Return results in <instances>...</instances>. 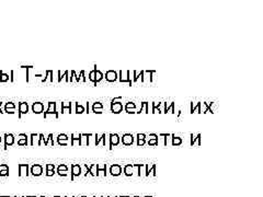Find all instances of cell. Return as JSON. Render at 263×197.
<instances>
[{"instance_id": "1", "label": "cell", "mask_w": 263, "mask_h": 197, "mask_svg": "<svg viewBox=\"0 0 263 197\" xmlns=\"http://www.w3.org/2000/svg\"><path fill=\"white\" fill-rule=\"evenodd\" d=\"M49 115H54L55 118L59 117L57 112V104H56V102H49V107L46 109V112H44V118H47Z\"/></svg>"}, {"instance_id": "2", "label": "cell", "mask_w": 263, "mask_h": 197, "mask_svg": "<svg viewBox=\"0 0 263 197\" xmlns=\"http://www.w3.org/2000/svg\"><path fill=\"white\" fill-rule=\"evenodd\" d=\"M118 75V80H120V82H127L128 85L132 87V85H133V82H132V78H130V70H126V71H123V70H120L117 72Z\"/></svg>"}, {"instance_id": "3", "label": "cell", "mask_w": 263, "mask_h": 197, "mask_svg": "<svg viewBox=\"0 0 263 197\" xmlns=\"http://www.w3.org/2000/svg\"><path fill=\"white\" fill-rule=\"evenodd\" d=\"M134 140H135V138H134L133 134L126 133L122 136L121 143L123 146H132L134 143Z\"/></svg>"}, {"instance_id": "4", "label": "cell", "mask_w": 263, "mask_h": 197, "mask_svg": "<svg viewBox=\"0 0 263 197\" xmlns=\"http://www.w3.org/2000/svg\"><path fill=\"white\" fill-rule=\"evenodd\" d=\"M111 112L113 114H120L123 111V103L121 101H115V102H111Z\"/></svg>"}, {"instance_id": "5", "label": "cell", "mask_w": 263, "mask_h": 197, "mask_svg": "<svg viewBox=\"0 0 263 197\" xmlns=\"http://www.w3.org/2000/svg\"><path fill=\"white\" fill-rule=\"evenodd\" d=\"M104 78L108 82H115L116 80H118V75L115 70H106Z\"/></svg>"}, {"instance_id": "6", "label": "cell", "mask_w": 263, "mask_h": 197, "mask_svg": "<svg viewBox=\"0 0 263 197\" xmlns=\"http://www.w3.org/2000/svg\"><path fill=\"white\" fill-rule=\"evenodd\" d=\"M70 170H71V173H70V175H71L70 179H71V181L75 180L76 176L81 175V167H80V164H71Z\"/></svg>"}, {"instance_id": "7", "label": "cell", "mask_w": 263, "mask_h": 197, "mask_svg": "<svg viewBox=\"0 0 263 197\" xmlns=\"http://www.w3.org/2000/svg\"><path fill=\"white\" fill-rule=\"evenodd\" d=\"M109 137H110V138H109V139H110L109 149H110V150H112L114 146H117L118 143H121V138H120V136H118L117 134H110Z\"/></svg>"}, {"instance_id": "8", "label": "cell", "mask_w": 263, "mask_h": 197, "mask_svg": "<svg viewBox=\"0 0 263 197\" xmlns=\"http://www.w3.org/2000/svg\"><path fill=\"white\" fill-rule=\"evenodd\" d=\"M123 172V168L120 164H112L110 167V174L112 176H120Z\"/></svg>"}, {"instance_id": "9", "label": "cell", "mask_w": 263, "mask_h": 197, "mask_svg": "<svg viewBox=\"0 0 263 197\" xmlns=\"http://www.w3.org/2000/svg\"><path fill=\"white\" fill-rule=\"evenodd\" d=\"M3 139H5V147L3 149L6 150L8 149L9 146H12L14 145V136H13V134H5V136H3Z\"/></svg>"}, {"instance_id": "10", "label": "cell", "mask_w": 263, "mask_h": 197, "mask_svg": "<svg viewBox=\"0 0 263 197\" xmlns=\"http://www.w3.org/2000/svg\"><path fill=\"white\" fill-rule=\"evenodd\" d=\"M31 109H32V112L34 114H42V113H44V104L42 102H34V103H32Z\"/></svg>"}, {"instance_id": "11", "label": "cell", "mask_w": 263, "mask_h": 197, "mask_svg": "<svg viewBox=\"0 0 263 197\" xmlns=\"http://www.w3.org/2000/svg\"><path fill=\"white\" fill-rule=\"evenodd\" d=\"M29 112V104L27 102H20L18 105V116L21 118L23 114H27Z\"/></svg>"}, {"instance_id": "12", "label": "cell", "mask_w": 263, "mask_h": 197, "mask_svg": "<svg viewBox=\"0 0 263 197\" xmlns=\"http://www.w3.org/2000/svg\"><path fill=\"white\" fill-rule=\"evenodd\" d=\"M30 173L33 176H41L43 174V165H41V164H33L31 167Z\"/></svg>"}, {"instance_id": "13", "label": "cell", "mask_w": 263, "mask_h": 197, "mask_svg": "<svg viewBox=\"0 0 263 197\" xmlns=\"http://www.w3.org/2000/svg\"><path fill=\"white\" fill-rule=\"evenodd\" d=\"M29 164H19L18 169H19V176H27L30 174L29 171Z\"/></svg>"}, {"instance_id": "14", "label": "cell", "mask_w": 263, "mask_h": 197, "mask_svg": "<svg viewBox=\"0 0 263 197\" xmlns=\"http://www.w3.org/2000/svg\"><path fill=\"white\" fill-rule=\"evenodd\" d=\"M68 167L66 164H59L57 167V170H56V173H57L59 176H67L68 175Z\"/></svg>"}, {"instance_id": "15", "label": "cell", "mask_w": 263, "mask_h": 197, "mask_svg": "<svg viewBox=\"0 0 263 197\" xmlns=\"http://www.w3.org/2000/svg\"><path fill=\"white\" fill-rule=\"evenodd\" d=\"M156 169H157V165H156V164H151V168H149V164H145V175L149 176V174L152 172V175L156 176L157 175Z\"/></svg>"}, {"instance_id": "16", "label": "cell", "mask_w": 263, "mask_h": 197, "mask_svg": "<svg viewBox=\"0 0 263 197\" xmlns=\"http://www.w3.org/2000/svg\"><path fill=\"white\" fill-rule=\"evenodd\" d=\"M123 172L125 176H133L134 174V165L133 164H126L123 167Z\"/></svg>"}, {"instance_id": "17", "label": "cell", "mask_w": 263, "mask_h": 197, "mask_svg": "<svg viewBox=\"0 0 263 197\" xmlns=\"http://www.w3.org/2000/svg\"><path fill=\"white\" fill-rule=\"evenodd\" d=\"M92 112L95 114H101L103 112V104L101 102H94L92 104Z\"/></svg>"}, {"instance_id": "18", "label": "cell", "mask_w": 263, "mask_h": 197, "mask_svg": "<svg viewBox=\"0 0 263 197\" xmlns=\"http://www.w3.org/2000/svg\"><path fill=\"white\" fill-rule=\"evenodd\" d=\"M133 75H134V80H133L134 82H137V80H138L139 78H140V81L142 82H145V77H144L145 71H144V70H142L140 72H139V71H136V70H134Z\"/></svg>"}, {"instance_id": "19", "label": "cell", "mask_w": 263, "mask_h": 197, "mask_svg": "<svg viewBox=\"0 0 263 197\" xmlns=\"http://www.w3.org/2000/svg\"><path fill=\"white\" fill-rule=\"evenodd\" d=\"M57 76H58L57 82H61V80H63V79H65V80H66V82H69V78H68V76H69V71H68V70L64 71L63 73H61V71H59V70H58Z\"/></svg>"}, {"instance_id": "20", "label": "cell", "mask_w": 263, "mask_h": 197, "mask_svg": "<svg viewBox=\"0 0 263 197\" xmlns=\"http://www.w3.org/2000/svg\"><path fill=\"white\" fill-rule=\"evenodd\" d=\"M195 111H197V113H199V114H202V102H196V104H195V105H193V104H192V102H191L190 112L193 114Z\"/></svg>"}, {"instance_id": "21", "label": "cell", "mask_w": 263, "mask_h": 197, "mask_svg": "<svg viewBox=\"0 0 263 197\" xmlns=\"http://www.w3.org/2000/svg\"><path fill=\"white\" fill-rule=\"evenodd\" d=\"M190 136H191V141H190L191 146H193L194 143H196V141H197V145H199V146L202 145V141H201V139H202V138H201V137H202V135H201V134H197L196 136H193V134H191Z\"/></svg>"}, {"instance_id": "22", "label": "cell", "mask_w": 263, "mask_h": 197, "mask_svg": "<svg viewBox=\"0 0 263 197\" xmlns=\"http://www.w3.org/2000/svg\"><path fill=\"white\" fill-rule=\"evenodd\" d=\"M137 139V146H144L146 143V135L145 134H137L136 135Z\"/></svg>"}, {"instance_id": "23", "label": "cell", "mask_w": 263, "mask_h": 197, "mask_svg": "<svg viewBox=\"0 0 263 197\" xmlns=\"http://www.w3.org/2000/svg\"><path fill=\"white\" fill-rule=\"evenodd\" d=\"M94 69H95V85L98 82H100L104 78V73L102 71H100L99 69H97V65H94Z\"/></svg>"}, {"instance_id": "24", "label": "cell", "mask_w": 263, "mask_h": 197, "mask_svg": "<svg viewBox=\"0 0 263 197\" xmlns=\"http://www.w3.org/2000/svg\"><path fill=\"white\" fill-rule=\"evenodd\" d=\"M75 143H78V145L80 146L81 143V134H71V146H75Z\"/></svg>"}, {"instance_id": "25", "label": "cell", "mask_w": 263, "mask_h": 197, "mask_svg": "<svg viewBox=\"0 0 263 197\" xmlns=\"http://www.w3.org/2000/svg\"><path fill=\"white\" fill-rule=\"evenodd\" d=\"M71 113V103L70 102H63L61 103V113Z\"/></svg>"}, {"instance_id": "26", "label": "cell", "mask_w": 263, "mask_h": 197, "mask_svg": "<svg viewBox=\"0 0 263 197\" xmlns=\"http://www.w3.org/2000/svg\"><path fill=\"white\" fill-rule=\"evenodd\" d=\"M94 137H95V141H94V145L98 146L99 143H100V141H102L103 147H105V137H106L105 134H103V135L100 137V138H99V135H98V134H95V135H94Z\"/></svg>"}, {"instance_id": "27", "label": "cell", "mask_w": 263, "mask_h": 197, "mask_svg": "<svg viewBox=\"0 0 263 197\" xmlns=\"http://www.w3.org/2000/svg\"><path fill=\"white\" fill-rule=\"evenodd\" d=\"M169 111H171V113L172 114H175V109H174V102H170V105L168 106L167 105V103H164V109H163V112L164 114H167V113L169 112Z\"/></svg>"}, {"instance_id": "28", "label": "cell", "mask_w": 263, "mask_h": 197, "mask_svg": "<svg viewBox=\"0 0 263 197\" xmlns=\"http://www.w3.org/2000/svg\"><path fill=\"white\" fill-rule=\"evenodd\" d=\"M144 109H145L146 113H149V103H148V102H146V101L142 102V104H140V109H139L136 113H137V114H140V113H142Z\"/></svg>"}, {"instance_id": "29", "label": "cell", "mask_w": 263, "mask_h": 197, "mask_svg": "<svg viewBox=\"0 0 263 197\" xmlns=\"http://www.w3.org/2000/svg\"><path fill=\"white\" fill-rule=\"evenodd\" d=\"M124 109H125V112H126V111H136V104L134 103V102H132V101H128L124 105Z\"/></svg>"}, {"instance_id": "30", "label": "cell", "mask_w": 263, "mask_h": 197, "mask_svg": "<svg viewBox=\"0 0 263 197\" xmlns=\"http://www.w3.org/2000/svg\"><path fill=\"white\" fill-rule=\"evenodd\" d=\"M102 172L103 175H106V164H97V176Z\"/></svg>"}, {"instance_id": "31", "label": "cell", "mask_w": 263, "mask_h": 197, "mask_svg": "<svg viewBox=\"0 0 263 197\" xmlns=\"http://www.w3.org/2000/svg\"><path fill=\"white\" fill-rule=\"evenodd\" d=\"M171 139H172V146H181L182 145V138L175 135H171Z\"/></svg>"}, {"instance_id": "32", "label": "cell", "mask_w": 263, "mask_h": 197, "mask_svg": "<svg viewBox=\"0 0 263 197\" xmlns=\"http://www.w3.org/2000/svg\"><path fill=\"white\" fill-rule=\"evenodd\" d=\"M10 80V76L9 73H6L3 70H0V82L3 83V82H7Z\"/></svg>"}, {"instance_id": "33", "label": "cell", "mask_w": 263, "mask_h": 197, "mask_svg": "<svg viewBox=\"0 0 263 197\" xmlns=\"http://www.w3.org/2000/svg\"><path fill=\"white\" fill-rule=\"evenodd\" d=\"M161 102H152V109H151V113H162L161 112V109H160V105H161Z\"/></svg>"}, {"instance_id": "34", "label": "cell", "mask_w": 263, "mask_h": 197, "mask_svg": "<svg viewBox=\"0 0 263 197\" xmlns=\"http://www.w3.org/2000/svg\"><path fill=\"white\" fill-rule=\"evenodd\" d=\"M30 139H31V146H34L35 143L39 145V134H31L30 135Z\"/></svg>"}, {"instance_id": "35", "label": "cell", "mask_w": 263, "mask_h": 197, "mask_svg": "<svg viewBox=\"0 0 263 197\" xmlns=\"http://www.w3.org/2000/svg\"><path fill=\"white\" fill-rule=\"evenodd\" d=\"M89 80L93 83L94 87H97V85H95V69L91 70L90 72H89Z\"/></svg>"}, {"instance_id": "36", "label": "cell", "mask_w": 263, "mask_h": 197, "mask_svg": "<svg viewBox=\"0 0 263 197\" xmlns=\"http://www.w3.org/2000/svg\"><path fill=\"white\" fill-rule=\"evenodd\" d=\"M75 113L77 114H82V113H85V107L81 105V104L79 103H76V111Z\"/></svg>"}, {"instance_id": "37", "label": "cell", "mask_w": 263, "mask_h": 197, "mask_svg": "<svg viewBox=\"0 0 263 197\" xmlns=\"http://www.w3.org/2000/svg\"><path fill=\"white\" fill-rule=\"evenodd\" d=\"M5 109H15V104L13 102H7L3 106V112Z\"/></svg>"}, {"instance_id": "38", "label": "cell", "mask_w": 263, "mask_h": 197, "mask_svg": "<svg viewBox=\"0 0 263 197\" xmlns=\"http://www.w3.org/2000/svg\"><path fill=\"white\" fill-rule=\"evenodd\" d=\"M27 139H29V138H21V139H18V146H27L29 145Z\"/></svg>"}, {"instance_id": "39", "label": "cell", "mask_w": 263, "mask_h": 197, "mask_svg": "<svg viewBox=\"0 0 263 197\" xmlns=\"http://www.w3.org/2000/svg\"><path fill=\"white\" fill-rule=\"evenodd\" d=\"M56 139L57 140H66V141H68L69 137H68V135H66V134H59Z\"/></svg>"}, {"instance_id": "40", "label": "cell", "mask_w": 263, "mask_h": 197, "mask_svg": "<svg viewBox=\"0 0 263 197\" xmlns=\"http://www.w3.org/2000/svg\"><path fill=\"white\" fill-rule=\"evenodd\" d=\"M158 143H159V139H148L147 145L148 146H157Z\"/></svg>"}, {"instance_id": "41", "label": "cell", "mask_w": 263, "mask_h": 197, "mask_svg": "<svg viewBox=\"0 0 263 197\" xmlns=\"http://www.w3.org/2000/svg\"><path fill=\"white\" fill-rule=\"evenodd\" d=\"M158 136H159V137H164V138H163V139H164V143H163V145L167 146V139H168V137H171V135H170V134H159Z\"/></svg>"}, {"instance_id": "42", "label": "cell", "mask_w": 263, "mask_h": 197, "mask_svg": "<svg viewBox=\"0 0 263 197\" xmlns=\"http://www.w3.org/2000/svg\"><path fill=\"white\" fill-rule=\"evenodd\" d=\"M49 75H51V70H46L45 71V77L42 79V82H46L47 81V79L49 78Z\"/></svg>"}, {"instance_id": "43", "label": "cell", "mask_w": 263, "mask_h": 197, "mask_svg": "<svg viewBox=\"0 0 263 197\" xmlns=\"http://www.w3.org/2000/svg\"><path fill=\"white\" fill-rule=\"evenodd\" d=\"M55 164H46V171H52L55 170Z\"/></svg>"}, {"instance_id": "44", "label": "cell", "mask_w": 263, "mask_h": 197, "mask_svg": "<svg viewBox=\"0 0 263 197\" xmlns=\"http://www.w3.org/2000/svg\"><path fill=\"white\" fill-rule=\"evenodd\" d=\"M9 175V170H1L0 171V176H8Z\"/></svg>"}, {"instance_id": "45", "label": "cell", "mask_w": 263, "mask_h": 197, "mask_svg": "<svg viewBox=\"0 0 263 197\" xmlns=\"http://www.w3.org/2000/svg\"><path fill=\"white\" fill-rule=\"evenodd\" d=\"M80 77H81V79H82V81L83 82H87V79H86V77H85V70H81V71H80Z\"/></svg>"}, {"instance_id": "46", "label": "cell", "mask_w": 263, "mask_h": 197, "mask_svg": "<svg viewBox=\"0 0 263 197\" xmlns=\"http://www.w3.org/2000/svg\"><path fill=\"white\" fill-rule=\"evenodd\" d=\"M57 143L59 146H67L68 145V141H66V140H57Z\"/></svg>"}, {"instance_id": "47", "label": "cell", "mask_w": 263, "mask_h": 197, "mask_svg": "<svg viewBox=\"0 0 263 197\" xmlns=\"http://www.w3.org/2000/svg\"><path fill=\"white\" fill-rule=\"evenodd\" d=\"M55 173H56V171L55 170H52V171H46V176H53L55 175Z\"/></svg>"}, {"instance_id": "48", "label": "cell", "mask_w": 263, "mask_h": 197, "mask_svg": "<svg viewBox=\"0 0 263 197\" xmlns=\"http://www.w3.org/2000/svg\"><path fill=\"white\" fill-rule=\"evenodd\" d=\"M149 139H159V136L156 134H149Z\"/></svg>"}, {"instance_id": "49", "label": "cell", "mask_w": 263, "mask_h": 197, "mask_svg": "<svg viewBox=\"0 0 263 197\" xmlns=\"http://www.w3.org/2000/svg\"><path fill=\"white\" fill-rule=\"evenodd\" d=\"M21 138H29L27 134H19L18 135V139H21Z\"/></svg>"}, {"instance_id": "50", "label": "cell", "mask_w": 263, "mask_h": 197, "mask_svg": "<svg viewBox=\"0 0 263 197\" xmlns=\"http://www.w3.org/2000/svg\"><path fill=\"white\" fill-rule=\"evenodd\" d=\"M5 113H8V114H14L15 109H5Z\"/></svg>"}, {"instance_id": "51", "label": "cell", "mask_w": 263, "mask_h": 197, "mask_svg": "<svg viewBox=\"0 0 263 197\" xmlns=\"http://www.w3.org/2000/svg\"><path fill=\"white\" fill-rule=\"evenodd\" d=\"M1 141H2V138H1V136H0V143H1Z\"/></svg>"}, {"instance_id": "52", "label": "cell", "mask_w": 263, "mask_h": 197, "mask_svg": "<svg viewBox=\"0 0 263 197\" xmlns=\"http://www.w3.org/2000/svg\"><path fill=\"white\" fill-rule=\"evenodd\" d=\"M79 197H88V196H85V195H82V196H79Z\"/></svg>"}, {"instance_id": "53", "label": "cell", "mask_w": 263, "mask_h": 197, "mask_svg": "<svg viewBox=\"0 0 263 197\" xmlns=\"http://www.w3.org/2000/svg\"><path fill=\"white\" fill-rule=\"evenodd\" d=\"M132 197H142V196H137V195H136V196H132Z\"/></svg>"}, {"instance_id": "54", "label": "cell", "mask_w": 263, "mask_h": 197, "mask_svg": "<svg viewBox=\"0 0 263 197\" xmlns=\"http://www.w3.org/2000/svg\"><path fill=\"white\" fill-rule=\"evenodd\" d=\"M25 197V196H24ZM27 197H36V196H27Z\"/></svg>"}, {"instance_id": "55", "label": "cell", "mask_w": 263, "mask_h": 197, "mask_svg": "<svg viewBox=\"0 0 263 197\" xmlns=\"http://www.w3.org/2000/svg\"><path fill=\"white\" fill-rule=\"evenodd\" d=\"M0 197H10V196H0Z\"/></svg>"}, {"instance_id": "56", "label": "cell", "mask_w": 263, "mask_h": 197, "mask_svg": "<svg viewBox=\"0 0 263 197\" xmlns=\"http://www.w3.org/2000/svg\"><path fill=\"white\" fill-rule=\"evenodd\" d=\"M145 197H154V196H145Z\"/></svg>"}, {"instance_id": "57", "label": "cell", "mask_w": 263, "mask_h": 197, "mask_svg": "<svg viewBox=\"0 0 263 197\" xmlns=\"http://www.w3.org/2000/svg\"><path fill=\"white\" fill-rule=\"evenodd\" d=\"M93 197H102V196H93Z\"/></svg>"}, {"instance_id": "58", "label": "cell", "mask_w": 263, "mask_h": 197, "mask_svg": "<svg viewBox=\"0 0 263 197\" xmlns=\"http://www.w3.org/2000/svg\"><path fill=\"white\" fill-rule=\"evenodd\" d=\"M106 197H111V196H106ZM115 197H118V196H115Z\"/></svg>"}, {"instance_id": "59", "label": "cell", "mask_w": 263, "mask_h": 197, "mask_svg": "<svg viewBox=\"0 0 263 197\" xmlns=\"http://www.w3.org/2000/svg\"><path fill=\"white\" fill-rule=\"evenodd\" d=\"M14 197H18V196H14ZM20 197H24V196H20Z\"/></svg>"}, {"instance_id": "60", "label": "cell", "mask_w": 263, "mask_h": 197, "mask_svg": "<svg viewBox=\"0 0 263 197\" xmlns=\"http://www.w3.org/2000/svg\"><path fill=\"white\" fill-rule=\"evenodd\" d=\"M39 197H46V196H39Z\"/></svg>"}, {"instance_id": "61", "label": "cell", "mask_w": 263, "mask_h": 197, "mask_svg": "<svg viewBox=\"0 0 263 197\" xmlns=\"http://www.w3.org/2000/svg\"><path fill=\"white\" fill-rule=\"evenodd\" d=\"M65 197H68V196H65ZM73 197H75V196H73Z\"/></svg>"}]
</instances>
